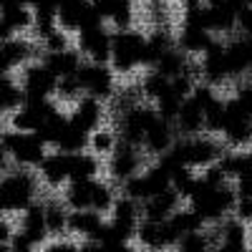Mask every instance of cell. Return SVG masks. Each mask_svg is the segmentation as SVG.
<instances>
[{
	"label": "cell",
	"mask_w": 252,
	"mask_h": 252,
	"mask_svg": "<svg viewBox=\"0 0 252 252\" xmlns=\"http://www.w3.org/2000/svg\"><path fill=\"white\" fill-rule=\"evenodd\" d=\"M106 224L101 217V212H94V209H71L68 215V235L81 237V240H94L101 227Z\"/></svg>",
	"instance_id": "20"
},
{
	"label": "cell",
	"mask_w": 252,
	"mask_h": 252,
	"mask_svg": "<svg viewBox=\"0 0 252 252\" xmlns=\"http://www.w3.org/2000/svg\"><path fill=\"white\" fill-rule=\"evenodd\" d=\"M179 252H212L215 250V242H212V235L199 229V232H189L179 240L177 245Z\"/></svg>",
	"instance_id": "30"
},
{
	"label": "cell",
	"mask_w": 252,
	"mask_h": 252,
	"mask_svg": "<svg viewBox=\"0 0 252 252\" xmlns=\"http://www.w3.org/2000/svg\"><path fill=\"white\" fill-rule=\"evenodd\" d=\"M136 240L149 252H164L179 245V235L169 220H141L136 229Z\"/></svg>",
	"instance_id": "10"
},
{
	"label": "cell",
	"mask_w": 252,
	"mask_h": 252,
	"mask_svg": "<svg viewBox=\"0 0 252 252\" xmlns=\"http://www.w3.org/2000/svg\"><path fill=\"white\" fill-rule=\"evenodd\" d=\"M116 144H119V134L116 129H109V126H101V129L89 134V152L96 157H111Z\"/></svg>",
	"instance_id": "28"
},
{
	"label": "cell",
	"mask_w": 252,
	"mask_h": 252,
	"mask_svg": "<svg viewBox=\"0 0 252 252\" xmlns=\"http://www.w3.org/2000/svg\"><path fill=\"white\" fill-rule=\"evenodd\" d=\"M40 61L48 66V71L56 76V78H66V76H76L81 63H83V56L78 53V48H66V51H56V53H43Z\"/></svg>",
	"instance_id": "22"
},
{
	"label": "cell",
	"mask_w": 252,
	"mask_h": 252,
	"mask_svg": "<svg viewBox=\"0 0 252 252\" xmlns=\"http://www.w3.org/2000/svg\"><path fill=\"white\" fill-rule=\"evenodd\" d=\"M38 174L33 169H10L0 177V212H26L38 197Z\"/></svg>",
	"instance_id": "1"
},
{
	"label": "cell",
	"mask_w": 252,
	"mask_h": 252,
	"mask_svg": "<svg viewBox=\"0 0 252 252\" xmlns=\"http://www.w3.org/2000/svg\"><path fill=\"white\" fill-rule=\"evenodd\" d=\"M199 66H202V81L209 86H220L229 78V68H227V56H224V43L217 38L202 56H199Z\"/></svg>",
	"instance_id": "15"
},
{
	"label": "cell",
	"mask_w": 252,
	"mask_h": 252,
	"mask_svg": "<svg viewBox=\"0 0 252 252\" xmlns=\"http://www.w3.org/2000/svg\"><path fill=\"white\" fill-rule=\"evenodd\" d=\"M83 96L81 91V83L76 76H66V78H58V86H56V101L63 103H76Z\"/></svg>",
	"instance_id": "31"
},
{
	"label": "cell",
	"mask_w": 252,
	"mask_h": 252,
	"mask_svg": "<svg viewBox=\"0 0 252 252\" xmlns=\"http://www.w3.org/2000/svg\"><path fill=\"white\" fill-rule=\"evenodd\" d=\"M232 217H237L245 224L252 222V197H237L235 209H232Z\"/></svg>",
	"instance_id": "34"
},
{
	"label": "cell",
	"mask_w": 252,
	"mask_h": 252,
	"mask_svg": "<svg viewBox=\"0 0 252 252\" xmlns=\"http://www.w3.org/2000/svg\"><path fill=\"white\" fill-rule=\"evenodd\" d=\"M103 116H106V109H103V101L98 98H91V96H81L76 103H73V111L68 114V119L83 129L86 134L101 129L103 124Z\"/></svg>",
	"instance_id": "18"
},
{
	"label": "cell",
	"mask_w": 252,
	"mask_h": 252,
	"mask_svg": "<svg viewBox=\"0 0 252 252\" xmlns=\"http://www.w3.org/2000/svg\"><path fill=\"white\" fill-rule=\"evenodd\" d=\"M71 33H66L63 28H56L53 33H48L43 40H38V46L43 48V53H56V51H66L71 48Z\"/></svg>",
	"instance_id": "32"
},
{
	"label": "cell",
	"mask_w": 252,
	"mask_h": 252,
	"mask_svg": "<svg viewBox=\"0 0 252 252\" xmlns=\"http://www.w3.org/2000/svg\"><path fill=\"white\" fill-rule=\"evenodd\" d=\"M18 229L23 235H28L38 247L43 245L51 235H48V227H46V209H43V202H33L26 212H20V224Z\"/></svg>",
	"instance_id": "19"
},
{
	"label": "cell",
	"mask_w": 252,
	"mask_h": 252,
	"mask_svg": "<svg viewBox=\"0 0 252 252\" xmlns=\"http://www.w3.org/2000/svg\"><path fill=\"white\" fill-rule=\"evenodd\" d=\"M3 131H8V119H5L3 111H0V134H3Z\"/></svg>",
	"instance_id": "38"
},
{
	"label": "cell",
	"mask_w": 252,
	"mask_h": 252,
	"mask_svg": "<svg viewBox=\"0 0 252 252\" xmlns=\"http://www.w3.org/2000/svg\"><path fill=\"white\" fill-rule=\"evenodd\" d=\"M224 56H227L229 78H240L250 73L252 71V38L240 33L229 43H224Z\"/></svg>",
	"instance_id": "17"
},
{
	"label": "cell",
	"mask_w": 252,
	"mask_h": 252,
	"mask_svg": "<svg viewBox=\"0 0 252 252\" xmlns=\"http://www.w3.org/2000/svg\"><path fill=\"white\" fill-rule=\"evenodd\" d=\"M0 252H10V247L8 245H0Z\"/></svg>",
	"instance_id": "40"
},
{
	"label": "cell",
	"mask_w": 252,
	"mask_h": 252,
	"mask_svg": "<svg viewBox=\"0 0 252 252\" xmlns=\"http://www.w3.org/2000/svg\"><path fill=\"white\" fill-rule=\"evenodd\" d=\"M78 247H81V252H109L103 245H98V242H94V240H83Z\"/></svg>",
	"instance_id": "37"
},
{
	"label": "cell",
	"mask_w": 252,
	"mask_h": 252,
	"mask_svg": "<svg viewBox=\"0 0 252 252\" xmlns=\"http://www.w3.org/2000/svg\"><path fill=\"white\" fill-rule=\"evenodd\" d=\"M169 154L182 166H189V169H207V166L217 164L224 152L215 139L197 134V136H179L174 141V146L169 149Z\"/></svg>",
	"instance_id": "3"
},
{
	"label": "cell",
	"mask_w": 252,
	"mask_h": 252,
	"mask_svg": "<svg viewBox=\"0 0 252 252\" xmlns=\"http://www.w3.org/2000/svg\"><path fill=\"white\" fill-rule=\"evenodd\" d=\"M43 252H81V247H78L76 242H71V240H63V237H58L56 242L46 245V250H43Z\"/></svg>",
	"instance_id": "35"
},
{
	"label": "cell",
	"mask_w": 252,
	"mask_h": 252,
	"mask_svg": "<svg viewBox=\"0 0 252 252\" xmlns=\"http://www.w3.org/2000/svg\"><path fill=\"white\" fill-rule=\"evenodd\" d=\"M141 204L129 199V197H116L114 207H111V227L121 235V240L131 242L136 240V229H139V222H141Z\"/></svg>",
	"instance_id": "12"
},
{
	"label": "cell",
	"mask_w": 252,
	"mask_h": 252,
	"mask_svg": "<svg viewBox=\"0 0 252 252\" xmlns=\"http://www.w3.org/2000/svg\"><path fill=\"white\" fill-rule=\"evenodd\" d=\"M114 73H134L136 68H146V35L129 28L116 31L111 40V61Z\"/></svg>",
	"instance_id": "2"
},
{
	"label": "cell",
	"mask_w": 252,
	"mask_h": 252,
	"mask_svg": "<svg viewBox=\"0 0 252 252\" xmlns=\"http://www.w3.org/2000/svg\"><path fill=\"white\" fill-rule=\"evenodd\" d=\"M13 232H15L13 224H10L3 215H0V245H8V242H10V237H13Z\"/></svg>",
	"instance_id": "36"
},
{
	"label": "cell",
	"mask_w": 252,
	"mask_h": 252,
	"mask_svg": "<svg viewBox=\"0 0 252 252\" xmlns=\"http://www.w3.org/2000/svg\"><path fill=\"white\" fill-rule=\"evenodd\" d=\"M0 20L15 35H20L33 28V8L31 5H3L0 8Z\"/></svg>",
	"instance_id": "27"
},
{
	"label": "cell",
	"mask_w": 252,
	"mask_h": 252,
	"mask_svg": "<svg viewBox=\"0 0 252 252\" xmlns=\"http://www.w3.org/2000/svg\"><path fill=\"white\" fill-rule=\"evenodd\" d=\"M159 119V111L154 109V103H134L129 106L121 116H119V139L126 141V144H134V146H141L144 144V136L146 131L152 129V124Z\"/></svg>",
	"instance_id": "6"
},
{
	"label": "cell",
	"mask_w": 252,
	"mask_h": 252,
	"mask_svg": "<svg viewBox=\"0 0 252 252\" xmlns=\"http://www.w3.org/2000/svg\"><path fill=\"white\" fill-rule=\"evenodd\" d=\"M96 182L98 179H86V182H68L63 189V202L68 209H91L94 207V194H96Z\"/></svg>",
	"instance_id": "23"
},
{
	"label": "cell",
	"mask_w": 252,
	"mask_h": 252,
	"mask_svg": "<svg viewBox=\"0 0 252 252\" xmlns=\"http://www.w3.org/2000/svg\"><path fill=\"white\" fill-rule=\"evenodd\" d=\"M98 172H101V161L89 149L78 152V154H71V182L98 179Z\"/></svg>",
	"instance_id": "26"
},
{
	"label": "cell",
	"mask_w": 252,
	"mask_h": 252,
	"mask_svg": "<svg viewBox=\"0 0 252 252\" xmlns=\"http://www.w3.org/2000/svg\"><path fill=\"white\" fill-rule=\"evenodd\" d=\"M111 40H114V33L101 20V23L86 26L76 33V48L83 56V61L109 63L111 61Z\"/></svg>",
	"instance_id": "7"
},
{
	"label": "cell",
	"mask_w": 252,
	"mask_h": 252,
	"mask_svg": "<svg viewBox=\"0 0 252 252\" xmlns=\"http://www.w3.org/2000/svg\"><path fill=\"white\" fill-rule=\"evenodd\" d=\"M177 139H179V134H177L174 121H166V119L159 116V119L152 124V129L146 131L141 149H144L146 154H152V157H161V154H166V152L172 149Z\"/></svg>",
	"instance_id": "16"
},
{
	"label": "cell",
	"mask_w": 252,
	"mask_h": 252,
	"mask_svg": "<svg viewBox=\"0 0 252 252\" xmlns=\"http://www.w3.org/2000/svg\"><path fill=\"white\" fill-rule=\"evenodd\" d=\"M169 222L174 224V229H177V235H179V237H184V235H189V232H199V229H204L202 217L194 212L192 207L177 209V212L169 217Z\"/></svg>",
	"instance_id": "29"
},
{
	"label": "cell",
	"mask_w": 252,
	"mask_h": 252,
	"mask_svg": "<svg viewBox=\"0 0 252 252\" xmlns=\"http://www.w3.org/2000/svg\"><path fill=\"white\" fill-rule=\"evenodd\" d=\"M109 177L116 182V184H124L126 179H131L141 172V146H134V144H126L119 139L116 149L111 152L109 157Z\"/></svg>",
	"instance_id": "11"
},
{
	"label": "cell",
	"mask_w": 252,
	"mask_h": 252,
	"mask_svg": "<svg viewBox=\"0 0 252 252\" xmlns=\"http://www.w3.org/2000/svg\"><path fill=\"white\" fill-rule=\"evenodd\" d=\"M43 209H46L48 235L51 237L68 235V215H71V209L66 207V202H63V199H46L43 202Z\"/></svg>",
	"instance_id": "24"
},
{
	"label": "cell",
	"mask_w": 252,
	"mask_h": 252,
	"mask_svg": "<svg viewBox=\"0 0 252 252\" xmlns=\"http://www.w3.org/2000/svg\"><path fill=\"white\" fill-rule=\"evenodd\" d=\"M35 51L38 46L23 35H15L5 40V43H0V73H13V71H20L23 66H28L35 58Z\"/></svg>",
	"instance_id": "13"
},
{
	"label": "cell",
	"mask_w": 252,
	"mask_h": 252,
	"mask_svg": "<svg viewBox=\"0 0 252 252\" xmlns=\"http://www.w3.org/2000/svg\"><path fill=\"white\" fill-rule=\"evenodd\" d=\"M179 202H182V197L169 187L141 204V217L144 220H169L179 209Z\"/></svg>",
	"instance_id": "21"
},
{
	"label": "cell",
	"mask_w": 252,
	"mask_h": 252,
	"mask_svg": "<svg viewBox=\"0 0 252 252\" xmlns=\"http://www.w3.org/2000/svg\"><path fill=\"white\" fill-rule=\"evenodd\" d=\"M56 18H58V28H63L66 33H78L81 28L103 20L96 13L91 0H58Z\"/></svg>",
	"instance_id": "9"
},
{
	"label": "cell",
	"mask_w": 252,
	"mask_h": 252,
	"mask_svg": "<svg viewBox=\"0 0 252 252\" xmlns=\"http://www.w3.org/2000/svg\"><path fill=\"white\" fill-rule=\"evenodd\" d=\"M3 5H28V0H3Z\"/></svg>",
	"instance_id": "39"
},
{
	"label": "cell",
	"mask_w": 252,
	"mask_h": 252,
	"mask_svg": "<svg viewBox=\"0 0 252 252\" xmlns=\"http://www.w3.org/2000/svg\"><path fill=\"white\" fill-rule=\"evenodd\" d=\"M8 247H10V252H35V250H38V245H35L28 235L20 232V229H15V232H13Z\"/></svg>",
	"instance_id": "33"
},
{
	"label": "cell",
	"mask_w": 252,
	"mask_h": 252,
	"mask_svg": "<svg viewBox=\"0 0 252 252\" xmlns=\"http://www.w3.org/2000/svg\"><path fill=\"white\" fill-rule=\"evenodd\" d=\"M53 149H56V152H63V154L86 152V149H89V134L83 131V129H78V126L68 119V124L63 126V131H61V136L56 139Z\"/></svg>",
	"instance_id": "25"
},
{
	"label": "cell",
	"mask_w": 252,
	"mask_h": 252,
	"mask_svg": "<svg viewBox=\"0 0 252 252\" xmlns=\"http://www.w3.org/2000/svg\"><path fill=\"white\" fill-rule=\"evenodd\" d=\"M0 146L10 154L13 164L20 166V169H38V164L48 154V144L38 134H26L15 129L0 134Z\"/></svg>",
	"instance_id": "4"
},
{
	"label": "cell",
	"mask_w": 252,
	"mask_h": 252,
	"mask_svg": "<svg viewBox=\"0 0 252 252\" xmlns=\"http://www.w3.org/2000/svg\"><path fill=\"white\" fill-rule=\"evenodd\" d=\"M20 89H23L26 101H40V98H53L58 78L48 71L43 61H31L28 66L20 68Z\"/></svg>",
	"instance_id": "8"
},
{
	"label": "cell",
	"mask_w": 252,
	"mask_h": 252,
	"mask_svg": "<svg viewBox=\"0 0 252 252\" xmlns=\"http://www.w3.org/2000/svg\"><path fill=\"white\" fill-rule=\"evenodd\" d=\"M83 96H91L98 101H111L116 94V73L109 63H94L83 61L76 73Z\"/></svg>",
	"instance_id": "5"
},
{
	"label": "cell",
	"mask_w": 252,
	"mask_h": 252,
	"mask_svg": "<svg viewBox=\"0 0 252 252\" xmlns=\"http://www.w3.org/2000/svg\"><path fill=\"white\" fill-rule=\"evenodd\" d=\"M38 179L43 182L48 189H61L71 182V154L63 152H48L46 159L38 164L35 169Z\"/></svg>",
	"instance_id": "14"
}]
</instances>
